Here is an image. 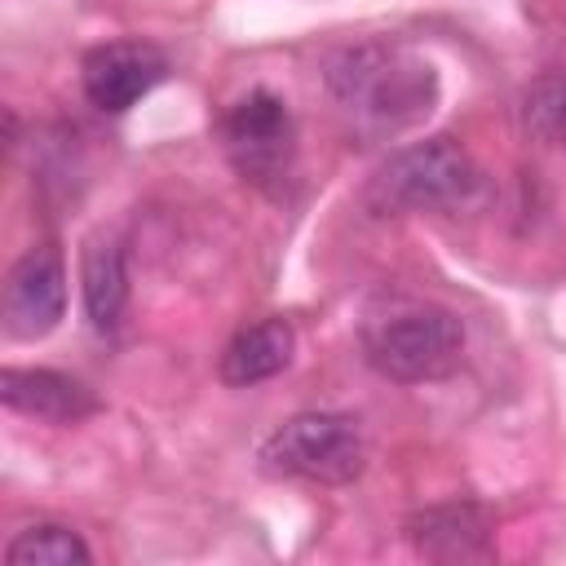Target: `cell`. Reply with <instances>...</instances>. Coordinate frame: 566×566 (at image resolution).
<instances>
[{
    "mask_svg": "<svg viewBox=\"0 0 566 566\" xmlns=\"http://www.w3.org/2000/svg\"><path fill=\"white\" fill-rule=\"evenodd\" d=\"M327 88L354 128L394 137L420 124L438 102V71L398 40H363L332 57Z\"/></svg>",
    "mask_w": 566,
    "mask_h": 566,
    "instance_id": "6da1fadb",
    "label": "cell"
},
{
    "mask_svg": "<svg viewBox=\"0 0 566 566\" xmlns=\"http://www.w3.org/2000/svg\"><path fill=\"white\" fill-rule=\"evenodd\" d=\"M363 358L376 376L398 385L442 380L464 358V323L447 305L394 301L363 323Z\"/></svg>",
    "mask_w": 566,
    "mask_h": 566,
    "instance_id": "7a4b0ae2",
    "label": "cell"
},
{
    "mask_svg": "<svg viewBox=\"0 0 566 566\" xmlns=\"http://www.w3.org/2000/svg\"><path fill=\"white\" fill-rule=\"evenodd\" d=\"M482 190V172L469 150L451 137H429L394 150L367 181V208L380 217L438 212L469 203Z\"/></svg>",
    "mask_w": 566,
    "mask_h": 566,
    "instance_id": "3957f363",
    "label": "cell"
},
{
    "mask_svg": "<svg viewBox=\"0 0 566 566\" xmlns=\"http://www.w3.org/2000/svg\"><path fill=\"white\" fill-rule=\"evenodd\" d=\"M363 464H367V442L358 420L345 411H301L283 420L261 447L265 473L314 486H345L363 473Z\"/></svg>",
    "mask_w": 566,
    "mask_h": 566,
    "instance_id": "277c9868",
    "label": "cell"
},
{
    "mask_svg": "<svg viewBox=\"0 0 566 566\" xmlns=\"http://www.w3.org/2000/svg\"><path fill=\"white\" fill-rule=\"evenodd\" d=\"M226 155L239 168L243 181L261 186V190H283V181L292 177V155H296V133H292V115L283 106V97L256 88L243 102L230 106L226 124Z\"/></svg>",
    "mask_w": 566,
    "mask_h": 566,
    "instance_id": "5b68a950",
    "label": "cell"
},
{
    "mask_svg": "<svg viewBox=\"0 0 566 566\" xmlns=\"http://www.w3.org/2000/svg\"><path fill=\"white\" fill-rule=\"evenodd\" d=\"M66 314V261L53 243L27 248L4 274V332L13 340L49 336Z\"/></svg>",
    "mask_w": 566,
    "mask_h": 566,
    "instance_id": "8992f818",
    "label": "cell"
},
{
    "mask_svg": "<svg viewBox=\"0 0 566 566\" xmlns=\"http://www.w3.org/2000/svg\"><path fill=\"white\" fill-rule=\"evenodd\" d=\"M164 75H168V57L146 40L97 44L80 66L84 97L106 115H124L128 106H137Z\"/></svg>",
    "mask_w": 566,
    "mask_h": 566,
    "instance_id": "52a82bcc",
    "label": "cell"
},
{
    "mask_svg": "<svg viewBox=\"0 0 566 566\" xmlns=\"http://www.w3.org/2000/svg\"><path fill=\"white\" fill-rule=\"evenodd\" d=\"M0 402L18 416L44 420V424H80L97 411V398L84 380L49 367H4L0 371Z\"/></svg>",
    "mask_w": 566,
    "mask_h": 566,
    "instance_id": "ba28073f",
    "label": "cell"
},
{
    "mask_svg": "<svg viewBox=\"0 0 566 566\" xmlns=\"http://www.w3.org/2000/svg\"><path fill=\"white\" fill-rule=\"evenodd\" d=\"M407 544L420 557H438V562H460V557H482L491 548V517L486 509L469 504V500H451V504H433L407 517Z\"/></svg>",
    "mask_w": 566,
    "mask_h": 566,
    "instance_id": "9c48e42d",
    "label": "cell"
},
{
    "mask_svg": "<svg viewBox=\"0 0 566 566\" xmlns=\"http://www.w3.org/2000/svg\"><path fill=\"white\" fill-rule=\"evenodd\" d=\"M296 354V332L287 318H261L243 332L230 336V345L221 349V380L234 385V389H248V385H261L270 376H279Z\"/></svg>",
    "mask_w": 566,
    "mask_h": 566,
    "instance_id": "30bf717a",
    "label": "cell"
},
{
    "mask_svg": "<svg viewBox=\"0 0 566 566\" xmlns=\"http://www.w3.org/2000/svg\"><path fill=\"white\" fill-rule=\"evenodd\" d=\"M80 292L93 332H115L128 310V261L115 239H88L80 252Z\"/></svg>",
    "mask_w": 566,
    "mask_h": 566,
    "instance_id": "8fae6325",
    "label": "cell"
},
{
    "mask_svg": "<svg viewBox=\"0 0 566 566\" xmlns=\"http://www.w3.org/2000/svg\"><path fill=\"white\" fill-rule=\"evenodd\" d=\"M4 562L9 566H88L93 548L80 539V531L62 522H35L4 544Z\"/></svg>",
    "mask_w": 566,
    "mask_h": 566,
    "instance_id": "7c38bea8",
    "label": "cell"
},
{
    "mask_svg": "<svg viewBox=\"0 0 566 566\" xmlns=\"http://www.w3.org/2000/svg\"><path fill=\"white\" fill-rule=\"evenodd\" d=\"M562 142H566V97H562Z\"/></svg>",
    "mask_w": 566,
    "mask_h": 566,
    "instance_id": "4fadbf2b",
    "label": "cell"
}]
</instances>
